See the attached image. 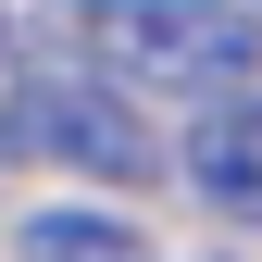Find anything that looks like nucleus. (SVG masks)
I'll return each instance as SVG.
<instances>
[{"mask_svg": "<svg viewBox=\"0 0 262 262\" xmlns=\"http://www.w3.org/2000/svg\"><path fill=\"white\" fill-rule=\"evenodd\" d=\"M88 50H100V75L150 88V100H237L262 75V13H237V0H100Z\"/></svg>", "mask_w": 262, "mask_h": 262, "instance_id": "nucleus-1", "label": "nucleus"}, {"mask_svg": "<svg viewBox=\"0 0 262 262\" xmlns=\"http://www.w3.org/2000/svg\"><path fill=\"white\" fill-rule=\"evenodd\" d=\"M0 150H25V162H75V175H100V187H150L162 175V150H150V125L125 113V75H13V100H0Z\"/></svg>", "mask_w": 262, "mask_h": 262, "instance_id": "nucleus-2", "label": "nucleus"}, {"mask_svg": "<svg viewBox=\"0 0 262 262\" xmlns=\"http://www.w3.org/2000/svg\"><path fill=\"white\" fill-rule=\"evenodd\" d=\"M187 175H200V200H212V212H250V225H262V88H250V100H225V113L200 125Z\"/></svg>", "mask_w": 262, "mask_h": 262, "instance_id": "nucleus-3", "label": "nucleus"}, {"mask_svg": "<svg viewBox=\"0 0 262 262\" xmlns=\"http://www.w3.org/2000/svg\"><path fill=\"white\" fill-rule=\"evenodd\" d=\"M13 262H150V237L125 212H25L13 225Z\"/></svg>", "mask_w": 262, "mask_h": 262, "instance_id": "nucleus-4", "label": "nucleus"}]
</instances>
